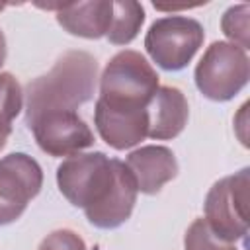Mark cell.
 Here are the masks:
<instances>
[{
    "label": "cell",
    "mask_w": 250,
    "mask_h": 250,
    "mask_svg": "<svg viewBox=\"0 0 250 250\" xmlns=\"http://www.w3.org/2000/svg\"><path fill=\"white\" fill-rule=\"evenodd\" d=\"M57 186L70 205L84 209L86 219L105 230L131 217L139 193L125 162L100 150L64 158L57 168Z\"/></svg>",
    "instance_id": "obj_1"
},
{
    "label": "cell",
    "mask_w": 250,
    "mask_h": 250,
    "mask_svg": "<svg viewBox=\"0 0 250 250\" xmlns=\"http://www.w3.org/2000/svg\"><path fill=\"white\" fill-rule=\"evenodd\" d=\"M98 62L86 51H66L25 88V119L41 111H76L94 96Z\"/></svg>",
    "instance_id": "obj_2"
},
{
    "label": "cell",
    "mask_w": 250,
    "mask_h": 250,
    "mask_svg": "<svg viewBox=\"0 0 250 250\" xmlns=\"http://www.w3.org/2000/svg\"><path fill=\"white\" fill-rule=\"evenodd\" d=\"M158 90V74L137 51L125 49L109 59L100 76V102L111 107H146Z\"/></svg>",
    "instance_id": "obj_3"
},
{
    "label": "cell",
    "mask_w": 250,
    "mask_h": 250,
    "mask_svg": "<svg viewBox=\"0 0 250 250\" xmlns=\"http://www.w3.org/2000/svg\"><path fill=\"white\" fill-rule=\"evenodd\" d=\"M193 78L197 90L205 98L213 102H229L248 84V55L234 43L213 41L199 59Z\"/></svg>",
    "instance_id": "obj_4"
},
{
    "label": "cell",
    "mask_w": 250,
    "mask_h": 250,
    "mask_svg": "<svg viewBox=\"0 0 250 250\" xmlns=\"http://www.w3.org/2000/svg\"><path fill=\"white\" fill-rule=\"evenodd\" d=\"M203 25L188 16H164L152 21L145 35L148 57L164 70L176 72L189 64L203 45Z\"/></svg>",
    "instance_id": "obj_5"
},
{
    "label": "cell",
    "mask_w": 250,
    "mask_h": 250,
    "mask_svg": "<svg viewBox=\"0 0 250 250\" xmlns=\"http://www.w3.org/2000/svg\"><path fill=\"white\" fill-rule=\"evenodd\" d=\"M248 168H242L215 182L203 203V219L211 230L227 242L244 240L248 234Z\"/></svg>",
    "instance_id": "obj_6"
},
{
    "label": "cell",
    "mask_w": 250,
    "mask_h": 250,
    "mask_svg": "<svg viewBox=\"0 0 250 250\" xmlns=\"http://www.w3.org/2000/svg\"><path fill=\"white\" fill-rule=\"evenodd\" d=\"M43 170L25 152H10L0 158V227L18 221L27 203L41 191Z\"/></svg>",
    "instance_id": "obj_7"
},
{
    "label": "cell",
    "mask_w": 250,
    "mask_h": 250,
    "mask_svg": "<svg viewBox=\"0 0 250 250\" xmlns=\"http://www.w3.org/2000/svg\"><path fill=\"white\" fill-rule=\"evenodd\" d=\"M25 125L39 148L51 156H72L94 145V133L76 111H41Z\"/></svg>",
    "instance_id": "obj_8"
},
{
    "label": "cell",
    "mask_w": 250,
    "mask_h": 250,
    "mask_svg": "<svg viewBox=\"0 0 250 250\" xmlns=\"http://www.w3.org/2000/svg\"><path fill=\"white\" fill-rule=\"evenodd\" d=\"M148 107V105H146ZM146 107L123 109L96 102L94 123L100 137L115 150H125L148 137V111Z\"/></svg>",
    "instance_id": "obj_9"
},
{
    "label": "cell",
    "mask_w": 250,
    "mask_h": 250,
    "mask_svg": "<svg viewBox=\"0 0 250 250\" xmlns=\"http://www.w3.org/2000/svg\"><path fill=\"white\" fill-rule=\"evenodd\" d=\"M125 166L129 168L137 189L146 195L158 193L162 186L178 174V160L174 152L160 145H146L129 152Z\"/></svg>",
    "instance_id": "obj_10"
},
{
    "label": "cell",
    "mask_w": 250,
    "mask_h": 250,
    "mask_svg": "<svg viewBox=\"0 0 250 250\" xmlns=\"http://www.w3.org/2000/svg\"><path fill=\"white\" fill-rule=\"evenodd\" d=\"M47 10H57V21L70 35L84 39L105 37L113 18V0H92L74 4H47Z\"/></svg>",
    "instance_id": "obj_11"
},
{
    "label": "cell",
    "mask_w": 250,
    "mask_h": 250,
    "mask_svg": "<svg viewBox=\"0 0 250 250\" xmlns=\"http://www.w3.org/2000/svg\"><path fill=\"white\" fill-rule=\"evenodd\" d=\"M148 137L156 141H168L178 137L189 115V105L180 88L158 86L148 102Z\"/></svg>",
    "instance_id": "obj_12"
},
{
    "label": "cell",
    "mask_w": 250,
    "mask_h": 250,
    "mask_svg": "<svg viewBox=\"0 0 250 250\" xmlns=\"http://www.w3.org/2000/svg\"><path fill=\"white\" fill-rule=\"evenodd\" d=\"M145 23V8L135 0H115L113 18L107 31V41L113 45L131 43Z\"/></svg>",
    "instance_id": "obj_13"
},
{
    "label": "cell",
    "mask_w": 250,
    "mask_h": 250,
    "mask_svg": "<svg viewBox=\"0 0 250 250\" xmlns=\"http://www.w3.org/2000/svg\"><path fill=\"white\" fill-rule=\"evenodd\" d=\"M23 92L20 82L10 72H0V150L12 133V123L21 111Z\"/></svg>",
    "instance_id": "obj_14"
},
{
    "label": "cell",
    "mask_w": 250,
    "mask_h": 250,
    "mask_svg": "<svg viewBox=\"0 0 250 250\" xmlns=\"http://www.w3.org/2000/svg\"><path fill=\"white\" fill-rule=\"evenodd\" d=\"M184 250H236L234 242H227L221 236H217L207 221L195 219L184 236Z\"/></svg>",
    "instance_id": "obj_15"
},
{
    "label": "cell",
    "mask_w": 250,
    "mask_h": 250,
    "mask_svg": "<svg viewBox=\"0 0 250 250\" xmlns=\"http://www.w3.org/2000/svg\"><path fill=\"white\" fill-rule=\"evenodd\" d=\"M248 14H250V6L238 4V6H230L221 18V29L230 39L229 43H234L244 51L250 45L248 43Z\"/></svg>",
    "instance_id": "obj_16"
},
{
    "label": "cell",
    "mask_w": 250,
    "mask_h": 250,
    "mask_svg": "<svg viewBox=\"0 0 250 250\" xmlns=\"http://www.w3.org/2000/svg\"><path fill=\"white\" fill-rule=\"evenodd\" d=\"M37 250H88L84 240L70 229H59L47 234Z\"/></svg>",
    "instance_id": "obj_17"
},
{
    "label": "cell",
    "mask_w": 250,
    "mask_h": 250,
    "mask_svg": "<svg viewBox=\"0 0 250 250\" xmlns=\"http://www.w3.org/2000/svg\"><path fill=\"white\" fill-rule=\"evenodd\" d=\"M6 55H8V49H6V37H4V31L0 29V66L4 64Z\"/></svg>",
    "instance_id": "obj_18"
},
{
    "label": "cell",
    "mask_w": 250,
    "mask_h": 250,
    "mask_svg": "<svg viewBox=\"0 0 250 250\" xmlns=\"http://www.w3.org/2000/svg\"><path fill=\"white\" fill-rule=\"evenodd\" d=\"M2 8H4V4H0V10H2Z\"/></svg>",
    "instance_id": "obj_19"
}]
</instances>
